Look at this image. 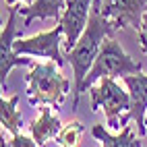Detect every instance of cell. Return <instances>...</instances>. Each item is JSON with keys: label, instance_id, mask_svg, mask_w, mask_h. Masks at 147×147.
<instances>
[{"label": "cell", "instance_id": "cell-10", "mask_svg": "<svg viewBox=\"0 0 147 147\" xmlns=\"http://www.w3.org/2000/svg\"><path fill=\"white\" fill-rule=\"evenodd\" d=\"M60 129H62V122L52 112L50 106H40V118H35L29 124L31 137L35 139V143L40 147H44L50 139H56V135L60 133Z\"/></svg>", "mask_w": 147, "mask_h": 147}, {"label": "cell", "instance_id": "cell-6", "mask_svg": "<svg viewBox=\"0 0 147 147\" xmlns=\"http://www.w3.org/2000/svg\"><path fill=\"white\" fill-rule=\"evenodd\" d=\"M64 33L62 25L58 23V27H54L52 31H44L37 33L33 37H25V40H17L13 44V50L17 54H29V56H44L48 60H54L58 66L64 64V58L60 52V37Z\"/></svg>", "mask_w": 147, "mask_h": 147}, {"label": "cell", "instance_id": "cell-15", "mask_svg": "<svg viewBox=\"0 0 147 147\" xmlns=\"http://www.w3.org/2000/svg\"><path fill=\"white\" fill-rule=\"evenodd\" d=\"M11 147H40V145L35 143L33 137H25V135H21V133H17V135H13Z\"/></svg>", "mask_w": 147, "mask_h": 147}, {"label": "cell", "instance_id": "cell-8", "mask_svg": "<svg viewBox=\"0 0 147 147\" xmlns=\"http://www.w3.org/2000/svg\"><path fill=\"white\" fill-rule=\"evenodd\" d=\"M145 11H147V0H106L102 4L104 17L112 21L116 31L124 27L139 29Z\"/></svg>", "mask_w": 147, "mask_h": 147}, {"label": "cell", "instance_id": "cell-13", "mask_svg": "<svg viewBox=\"0 0 147 147\" xmlns=\"http://www.w3.org/2000/svg\"><path fill=\"white\" fill-rule=\"evenodd\" d=\"M17 102H19V93H15L8 100H4V97L0 100V124L11 135H17L23 126V116L17 110Z\"/></svg>", "mask_w": 147, "mask_h": 147}, {"label": "cell", "instance_id": "cell-7", "mask_svg": "<svg viewBox=\"0 0 147 147\" xmlns=\"http://www.w3.org/2000/svg\"><path fill=\"white\" fill-rule=\"evenodd\" d=\"M93 0H68L66 8L60 17V23L64 29V50H73L75 44L79 42V37L83 35L87 23H89Z\"/></svg>", "mask_w": 147, "mask_h": 147}, {"label": "cell", "instance_id": "cell-17", "mask_svg": "<svg viewBox=\"0 0 147 147\" xmlns=\"http://www.w3.org/2000/svg\"><path fill=\"white\" fill-rule=\"evenodd\" d=\"M6 6H11V4H19V2H25V4H33L35 0H4Z\"/></svg>", "mask_w": 147, "mask_h": 147}, {"label": "cell", "instance_id": "cell-14", "mask_svg": "<svg viewBox=\"0 0 147 147\" xmlns=\"http://www.w3.org/2000/svg\"><path fill=\"white\" fill-rule=\"evenodd\" d=\"M83 133H85V126L81 122L73 120V122H68V124L62 126L54 141H56L58 147H79V141H81Z\"/></svg>", "mask_w": 147, "mask_h": 147}, {"label": "cell", "instance_id": "cell-1", "mask_svg": "<svg viewBox=\"0 0 147 147\" xmlns=\"http://www.w3.org/2000/svg\"><path fill=\"white\" fill-rule=\"evenodd\" d=\"M114 31H116V27L102 13V0H93L89 23H87L83 35L79 37V42L75 44L73 50L66 52V60L73 68V75H75L73 110H77V106H79V97L83 93V83H85L87 73L91 71V66L95 62L97 54H100L104 42L108 37H114Z\"/></svg>", "mask_w": 147, "mask_h": 147}, {"label": "cell", "instance_id": "cell-16", "mask_svg": "<svg viewBox=\"0 0 147 147\" xmlns=\"http://www.w3.org/2000/svg\"><path fill=\"white\" fill-rule=\"evenodd\" d=\"M137 33H139V44H141V50H143V54H147V11H145V15H143L141 27L137 29Z\"/></svg>", "mask_w": 147, "mask_h": 147}, {"label": "cell", "instance_id": "cell-18", "mask_svg": "<svg viewBox=\"0 0 147 147\" xmlns=\"http://www.w3.org/2000/svg\"><path fill=\"white\" fill-rule=\"evenodd\" d=\"M145 126H147V116H145Z\"/></svg>", "mask_w": 147, "mask_h": 147}, {"label": "cell", "instance_id": "cell-9", "mask_svg": "<svg viewBox=\"0 0 147 147\" xmlns=\"http://www.w3.org/2000/svg\"><path fill=\"white\" fill-rule=\"evenodd\" d=\"M124 83L129 87L131 93V118L137 124V133L139 137L147 135V126H145V112H147V75L137 73V75H126Z\"/></svg>", "mask_w": 147, "mask_h": 147}, {"label": "cell", "instance_id": "cell-5", "mask_svg": "<svg viewBox=\"0 0 147 147\" xmlns=\"http://www.w3.org/2000/svg\"><path fill=\"white\" fill-rule=\"evenodd\" d=\"M17 15H19V4H11L8 6V19L6 25L2 29V35H0V85H2V91L6 89V79L8 73H11L13 66H29L31 68L35 62L29 60V58H19V54L13 50L15 37L21 33V29L17 25Z\"/></svg>", "mask_w": 147, "mask_h": 147}, {"label": "cell", "instance_id": "cell-2", "mask_svg": "<svg viewBox=\"0 0 147 147\" xmlns=\"http://www.w3.org/2000/svg\"><path fill=\"white\" fill-rule=\"evenodd\" d=\"M27 81V97L31 106H52L60 108L71 83L60 73V66L54 60L35 62L25 77Z\"/></svg>", "mask_w": 147, "mask_h": 147}, {"label": "cell", "instance_id": "cell-3", "mask_svg": "<svg viewBox=\"0 0 147 147\" xmlns=\"http://www.w3.org/2000/svg\"><path fill=\"white\" fill-rule=\"evenodd\" d=\"M91 112L104 110L106 122L112 131H120L131 120V93L124 91L112 77H104L97 85L89 87Z\"/></svg>", "mask_w": 147, "mask_h": 147}, {"label": "cell", "instance_id": "cell-11", "mask_svg": "<svg viewBox=\"0 0 147 147\" xmlns=\"http://www.w3.org/2000/svg\"><path fill=\"white\" fill-rule=\"evenodd\" d=\"M66 2L68 0H35L33 4H27L25 8L19 6V13L25 15V21L21 25V33L35 19H54V21H60V17H62L60 11L66 8Z\"/></svg>", "mask_w": 147, "mask_h": 147}, {"label": "cell", "instance_id": "cell-12", "mask_svg": "<svg viewBox=\"0 0 147 147\" xmlns=\"http://www.w3.org/2000/svg\"><path fill=\"white\" fill-rule=\"evenodd\" d=\"M91 135L102 143V147H141V141L135 137L131 124L122 126L118 135H112L108 129H104V124H93Z\"/></svg>", "mask_w": 147, "mask_h": 147}, {"label": "cell", "instance_id": "cell-4", "mask_svg": "<svg viewBox=\"0 0 147 147\" xmlns=\"http://www.w3.org/2000/svg\"><path fill=\"white\" fill-rule=\"evenodd\" d=\"M141 60H133V58L122 50L120 42H116L114 37H108L104 42L100 54H97L91 71L87 73L83 91H87L91 85H95L104 77H126V75H137L141 73Z\"/></svg>", "mask_w": 147, "mask_h": 147}]
</instances>
